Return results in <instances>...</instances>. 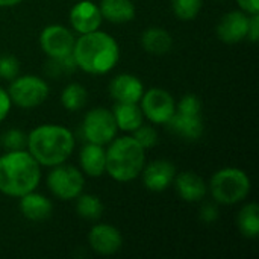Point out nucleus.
Wrapping results in <instances>:
<instances>
[{"label": "nucleus", "instance_id": "31", "mask_svg": "<svg viewBox=\"0 0 259 259\" xmlns=\"http://www.w3.org/2000/svg\"><path fill=\"white\" fill-rule=\"evenodd\" d=\"M178 112L182 114H190V115H200L202 114V103L197 96L187 94L181 99L179 105L176 106Z\"/></svg>", "mask_w": 259, "mask_h": 259}, {"label": "nucleus", "instance_id": "29", "mask_svg": "<svg viewBox=\"0 0 259 259\" xmlns=\"http://www.w3.org/2000/svg\"><path fill=\"white\" fill-rule=\"evenodd\" d=\"M20 62L12 55H2L0 56V77L5 80H12L18 76Z\"/></svg>", "mask_w": 259, "mask_h": 259}, {"label": "nucleus", "instance_id": "3", "mask_svg": "<svg viewBox=\"0 0 259 259\" xmlns=\"http://www.w3.org/2000/svg\"><path fill=\"white\" fill-rule=\"evenodd\" d=\"M29 153L42 167L64 164L74 149V135L61 124H41L27 137Z\"/></svg>", "mask_w": 259, "mask_h": 259}, {"label": "nucleus", "instance_id": "5", "mask_svg": "<svg viewBox=\"0 0 259 259\" xmlns=\"http://www.w3.org/2000/svg\"><path fill=\"white\" fill-rule=\"evenodd\" d=\"M212 197L223 205H235L243 202L250 193V179L246 171L226 167L215 171L209 182Z\"/></svg>", "mask_w": 259, "mask_h": 259}, {"label": "nucleus", "instance_id": "30", "mask_svg": "<svg viewBox=\"0 0 259 259\" xmlns=\"http://www.w3.org/2000/svg\"><path fill=\"white\" fill-rule=\"evenodd\" d=\"M134 138L140 143V146L146 150L153 147L158 143V134L152 126H144L141 124L134 131Z\"/></svg>", "mask_w": 259, "mask_h": 259}, {"label": "nucleus", "instance_id": "18", "mask_svg": "<svg viewBox=\"0 0 259 259\" xmlns=\"http://www.w3.org/2000/svg\"><path fill=\"white\" fill-rule=\"evenodd\" d=\"M20 199H21L20 200L21 214L24 215V219H27L30 222H42L47 217H50V214L53 211L52 202L46 196L38 194L35 191H30V193L21 196Z\"/></svg>", "mask_w": 259, "mask_h": 259}, {"label": "nucleus", "instance_id": "12", "mask_svg": "<svg viewBox=\"0 0 259 259\" xmlns=\"http://www.w3.org/2000/svg\"><path fill=\"white\" fill-rule=\"evenodd\" d=\"M249 17L244 11L228 12L217 26V36L225 44H238L247 38Z\"/></svg>", "mask_w": 259, "mask_h": 259}, {"label": "nucleus", "instance_id": "32", "mask_svg": "<svg viewBox=\"0 0 259 259\" xmlns=\"http://www.w3.org/2000/svg\"><path fill=\"white\" fill-rule=\"evenodd\" d=\"M11 106H12V102H11V97H9L8 91L0 87V123L8 117V114L11 111Z\"/></svg>", "mask_w": 259, "mask_h": 259}, {"label": "nucleus", "instance_id": "11", "mask_svg": "<svg viewBox=\"0 0 259 259\" xmlns=\"http://www.w3.org/2000/svg\"><path fill=\"white\" fill-rule=\"evenodd\" d=\"M102 20L103 17L99 9V5L90 0H82L76 3L70 11V23L73 29L80 35L99 30Z\"/></svg>", "mask_w": 259, "mask_h": 259}, {"label": "nucleus", "instance_id": "15", "mask_svg": "<svg viewBox=\"0 0 259 259\" xmlns=\"http://www.w3.org/2000/svg\"><path fill=\"white\" fill-rule=\"evenodd\" d=\"M109 94L118 103H138L144 94V85L137 76L123 73L111 80Z\"/></svg>", "mask_w": 259, "mask_h": 259}, {"label": "nucleus", "instance_id": "7", "mask_svg": "<svg viewBox=\"0 0 259 259\" xmlns=\"http://www.w3.org/2000/svg\"><path fill=\"white\" fill-rule=\"evenodd\" d=\"M117 123L112 111L105 108L91 109L82 123V132L88 143L105 146L109 144L117 134Z\"/></svg>", "mask_w": 259, "mask_h": 259}, {"label": "nucleus", "instance_id": "14", "mask_svg": "<svg viewBox=\"0 0 259 259\" xmlns=\"http://www.w3.org/2000/svg\"><path fill=\"white\" fill-rule=\"evenodd\" d=\"M143 182L144 187L150 191H164L167 190L176 176V168L170 161L158 159L143 168Z\"/></svg>", "mask_w": 259, "mask_h": 259}, {"label": "nucleus", "instance_id": "20", "mask_svg": "<svg viewBox=\"0 0 259 259\" xmlns=\"http://www.w3.org/2000/svg\"><path fill=\"white\" fill-rule=\"evenodd\" d=\"M102 17L111 23H127L135 18L132 0H102L99 5Z\"/></svg>", "mask_w": 259, "mask_h": 259}, {"label": "nucleus", "instance_id": "26", "mask_svg": "<svg viewBox=\"0 0 259 259\" xmlns=\"http://www.w3.org/2000/svg\"><path fill=\"white\" fill-rule=\"evenodd\" d=\"M171 8L179 20L190 21L199 15L202 9V0H171Z\"/></svg>", "mask_w": 259, "mask_h": 259}, {"label": "nucleus", "instance_id": "2", "mask_svg": "<svg viewBox=\"0 0 259 259\" xmlns=\"http://www.w3.org/2000/svg\"><path fill=\"white\" fill-rule=\"evenodd\" d=\"M39 164L26 150H9L0 156V193L21 197L35 191L41 181Z\"/></svg>", "mask_w": 259, "mask_h": 259}, {"label": "nucleus", "instance_id": "24", "mask_svg": "<svg viewBox=\"0 0 259 259\" xmlns=\"http://www.w3.org/2000/svg\"><path fill=\"white\" fill-rule=\"evenodd\" d=\"M87 97H88V93L85 87H82L80 83H70L62 90L61 103L68 111H79L80 108L85 106Z\"/></svg>", "mask_w": 259, "mask_h": 259}, {"label": "nucleus", "instance_id": "8", "mask_svg": "<svg viewBox=\"0 0 259 259\" xmlns=\"http://www.w3.org/2000/svg\"><path fill=\"white\" fill-rule=\"evenodd\" d=\"M82 173L73 165H55L47 176V187L61 200H73L83 190Z\"/></svg>", "mask_w": 259, "mask_h": 259}, {"label": "nucleus", "instance_id": "17", "mask_svg": "<svg viewBox=\"0 0 259 259\" xmlns=\"http://www.w3.org/2000/svg\"><path fill=\"white\" fill-rule=\"evenodd\" d=\"M168 129L175 132L176 135L194 141L199 140L203 134V120L202 114L200 115H190V114H182L175 111L173 117L168 120Z\"/></svg>", "mask_w": 259, "mask_h": 259}, {"label": "nucleus", "instance_id": "4", "mask_svg": "<svg viewBox=\"0 0 259 259\" xmlns=\"http://www.w3.org/2000/svg\"><path fill=\"white\" fill-rule=\"evenodd\" d=\"M106 152L105 171L117 182L137 179L146 162V150L134 137H120L109 143Z\"/></svg>", "mask_w": 259, "mask_h": 259}, {"label": "nucleus", "instance_id": "33", "mask_svg": "<svg viewBox=\"0 0 259 259\" xmlns=\"http://www.w3.org/2000/svg\"><path fill=\"white\" fill-rule=\"evenodd\" d=\"M200 219L205 223H214V222H217V219H219V209H217V206H214L211 203L205 205L202 208V211H200Z\"/></svg>", "mask_w": 259, "mask_h": 259}, {"label": "nucleus", "instance_id": "22", "mask_svg": "<svg viewBox=\"0 0 259 259\" xmlns=\"http://www.w3.org/2000/svg\"><path fill=\"white\" fill-rule=\"evenodd\" d=\"M114 118L117 127L126 132H134L143 124V112L137 103H118L114 106Z\"/></svg>", "mask_w": 259, "mask_h": 259}, {"label": "nucleus", "instance_id": "21", "mask_svg": "<svg viewBox=\"0 0 259 259\" xmlns=\"http://www.w3.org/2000/svg\"><path fill=\"white\" fill-rule=\"evenodd\" d=\"M143 49L152 55H165L173 46L171 35L162 27H149L141 36Z\"/></svg>", "mask_w": 259, "mask_h": 259}, {"label": "nucleus", "instance_id": "16", "mask_svg": "<svg viewBox=\"0 0 259 259\" xmlns=\"http://www.w3.org/2000/svg\"><path fill=\"white\" fill-rule=\"evenodd\" d=\"M176 190L182 200L196 203L200 202L206 196V184L205 181L194 171H184L175 176Z\"/></svg>", "mask_w": 259, "mask_h": 259}, {"label": "nucleus", "instance_id": "23", "mask_svg": "<svg viewBox=\"0 0 259 259\" xmlns=\"http://www.w3.org/2000/svg\"><path fill=\"white\" fill-rule=\"evenodd\" d=\"M238 228L246 238H258L259 206L256 203H249L240 211Z\"/></svg>", "mask_w": 259, "mask_h": 259}, {"label": "nucleus", "instance_id": "1", "mask_svg": "<svg viewBox=\"0 0 259 259\" xmlns=\"http://www.w3.org/2000/svg\"><path fill=\"white\" fill-rule=\"evenodd\" d=\"M76 67L90 74L109 73L120 59V47L109 33L94 30L80 35L71 52Z\"/></svg>", "mask_w": 259, "mask_h": 259}, {"label": "nucleus", "instance_id": "25", "mask_svg": "<svg viewBox=\"0 0 259 259\" xmlns=\"http://www.w3.org/2000/svg\"><path fill=\"white\" fill-rule=\"evenodd\" d=\"M76 203V211L80 217L87 220H97L103 214V203L94 194H79Z\"/></svg>", "mask_w": 259, "mask_h": 259}, {"label": "nucleus", "instance_id": "28", "mask_svg": "<svg viewBox=\"0 0 259 259\" xmlns=\"http://www.w3.org/2000/svg\"><path fill=\"white\" fill-rule=\"evenodd\" d=\"M0 144L8 150H24V147H27V135L18 129H11L3 134Z\"/></svg>", "mask_w": 259, "mask_h": 259}, {"label": "nucleus", "instance_id": "35", "mask_svg": "<svg viewBox=\"0 0 259 259\" xmlns=\"http://www.w3.org/2000/svg\"><path fill=\"white\" fill-rule=\"evenodd\" d=\"M240 5L241 11L247 12L249 15L252 14H259V0H237Z\"/></svg>", "mask_w": 259, "mask_h": 259}, {"label": "nucleus", "instance_id": "19", "mask_svg": "<svg viewBox=\"0 0 259 259\" xmlns=\"http://www.w3.org/2000/svg\"><path fill=\"white\" fill-rule=\"evenodd\" d=\"M106 152L103 146L88 143L80 150V165L90 178H99L105 171Z\"/></svg>", "mask_w": 259, "mask_h": 259}, {"label": "nucleus", "instance_id": "34", "mask_svg": "<svg viewBox=\"0 0 259 259\" xmlns=\"http://www.w3.org/2000/svg\"><path fill=\"white\" fill-rule=\"evenodd\" d=\"M259 36V14H252L249 17V30H247V38L252 42H256Z\"/></svg>", "mask_w": 259, "mask_h": 259}, {"label": "nucleus", "instance_id": "9", "mask_svg": "<svg viewBox=\"0 0 259 259\" xmlns=\"http://www.w3.org/2000/svg\"><path fill=\"white\" fill-rule=\"evenodd\" d=\"M143 115L155 124H167L176 111V103L171 94L162 88H152L141 97Z\"/></svg>", "mask_w": 259, "mask_h": 259}, {"label": "nucleus", "instance_id": "13", "mask_svg": "<svg viewBox=\"0 0 259 259\" xmlns=\"http://www.w3.org/2000/svg\"><path fill=\"white\" fill-rule=\"evenodd\" d=\"M88 241L96 253L105 256L117 253L123 244L120 231L111 225H96L88 234Z\"/></svg>", "mask_w": 259, "mask_h": 259}, {"label": "nucleus", "instance_id": "36", "mask_svg": "<svg viewBox=\"0 0 259 259\" xmlns=\"http://www.w3.org/2000/svg\"><path fill=\"white\" fill-rule=\"evenodd\" d=\"M23 0H0V8H12L18 3H21Z\"/></svg>", "mask_w": 259, "mask_h": 259}, {"label": "nucleus", "instance_id": "10", "mask_svg": "<svg viewBox=\"0 0 259 259\" xmlns=\"http://www.w3.org/2000/svg\"><path fill=\"white\" fill-rule=\"evenodd\" d=\"M73 33L62 24H49L39 35V44L49 58H62L71 55L74 47Z\"/></svg>", "mask_w": 259, "mask_h": 259}, {"label": "nucleus", "instance_id": "6", "mask_svg": "<svg viewBox=\"0 0 259 259\" xmlns=\"http://www.w3.org/2000/svg\"><path fill=\"white\" fill-rule=\"evenodd\" d=\"M8 94L14 105L30 109L44 103V100L49 97V85L44 79L35 74H27L12 79Z\"/></svg>", "mask_w": 259, "mask_h": 259}, {"label": "nucleus", "instance_id": "27", "mask_svg": "<svg viewBox=\"0 0 259 259\" xmlns=\"http://www.w3.org/2000/svg\"><path fill=\"white\" fill-rule=\"evenodd\" d=\"M76 68V62L73 55H67L62 58H50V62L47 64V73L50 76L58 77L62 73H71Z\"/></svg>", "mask_w": 259, "mask_h": 259}]
</instances>
